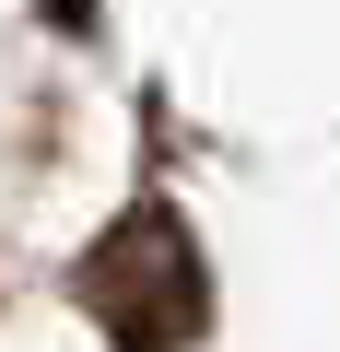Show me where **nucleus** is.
<instances>
[{"instance_id":"f257e3e1","label":"nucleus","mask_w":340,"mask_h":352,"mask_svg":"<svg viewBox=\"0 0 340 352\" xmlns=\"http://www.w3.org/2000/svg\"><path fill=\"white\" fill-rule=\"evenodd\" d=\"M71 294H82V317H94L117 352H188V340L212 329V270H200V235L164 212V200H129V212L82 247Z\"/></svg>"}]
</instances>
